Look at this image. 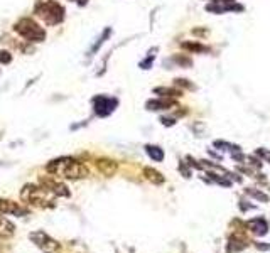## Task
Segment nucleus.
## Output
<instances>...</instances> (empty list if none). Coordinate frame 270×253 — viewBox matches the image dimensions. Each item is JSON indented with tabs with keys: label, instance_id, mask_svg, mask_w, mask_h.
Segmentation results:
<instances>
[{
	"label": "nucleus",
	"instance_id": "1",
	"mask_svg": "<svg viewBox=\"0 0 270 253\" xmlns=\"http://www.w3.org/2000/svg\"><path fill=\"white\" fill-rule=\"evenodd\" d=\"M46 169L47 172L66 179H83L88 176V169L73 157H61V159L52 161L46 166Z\"/></svg>",
	"mask_w": 270,
	"mask_h": 253
},
{
	"label": "nucleus",
	"instance_id": "2",
	"mask_svg": "<svg viewBox=\"0 0 270 253\" xmlns=\"http://www.w3.org/2000/svg\"><path fill=\"white\" fill-rule=\"evenodd\" d=\"M34 14L44 20L47 25L61 24L66 17L65 7L59 2H56V0H38L34 4Z\"/></svg>",
	"mask_w": 270,
	"mask_h": 253
},
{
	"label": "nucleus",
	"instance_id": "3",
	"mask_svg": "<svg viewBox=\"0 0 270 253\" xmlns=\"http://www.w3.org/2000/svg\"><path fill=\"white\" fill-rule=\"evenodd\" d=\"M20 198L24 201H27L33 206L38 208H49L52 206V199H54V194H52L49 189L44 186H33V184H27L22 191H20Z\"/></svg>",
	"mask_w": 270,
	"mask_h": 253
},
{
	"label": "nucleus",
	"instance_id": "4",
	"mask_svg": "<svg viewBox=\"0 0 270 253\" xmlns=\"http://www.w3.org/2000/svg\"><path fill=\"white\" fill-rule=\"evenodd\" d=\"M14 30L19 36H22L24 39H27L29 42H42L46 39V30L41 27L38 22H34L33 19H20L15 22Z\"/></svg>",
	"mask_w": 270,
	"mask_h": 253
},
{
	"label": "nucleus",
	"instance_id": "5",
	"mask_svg": "<svg viewBox=\"0 0 270 253\" xmlns=\"http://www.w3.org/2000/svg\"><path fill=\"white\" fill-rule=\"evenodd\" d=\"M92 105L97 117H108L115 112V108L118 107V100L107 97V94H97L92 98Z\"/></svg>",
	"mask_w": 270,
	"mask_h": 253
},
{
	"label": "nucleus",
	"instance_id": "6",
	"mask_svg": "<svg viewBox=\"0 0 270 253\" xmlns=\"http://www.w3.org/2000/svg\"><path fill=\"white\" fill-rule=\"evenodd\" d=\"M31 240L34 241L39 248L44 253H59L61 246L56 240H52L51 236H47L44 231H38V233H31Z\"/></svg>",
	"mask_w": 270,
	"mask_h": 253
},
{
	"label": "nucleus",
	"instance_id": "7",
	"mask_svg": "<svg viewBox=\"0 0 270 253\" xmlns=\"http://www.w3.org/2000/svg\"><path fill=\"white\" fill-rule=\"evenodd\" d=\"M248 243H250V241L247 240L245 235H242V233H233V235L230 236V240H228V246H226V251H228V253L240 251V250H243V248H247Z\"/></svg>",
	"mask_w": 270,
	"mask_h": 253
},
{
	"label": "nucleus",
	"instance_id": "8",
	"mask_svg": "<svg viewBox=\"0 0 270 253\" xmlns=\"http://www.w3.org/2000/svg\"><path fill=\"white\" fill-rule=\"evenodd\" d=\"M245 228L250 230L252 233L257 235V236H263V235L268 233V223L263 218H253L250 221H247Z\"/></svg>",
	"mask_w": 270,
	"mask_h": 253
},
{
	"label": "nucleus",
	"instance_id": "9",
	"mask_svg": "<svg viewBox=\"0 0 270 253\" xmlns=\"http://www.w3.org/2000/svg\"><path fill=\"white\" fill-rule=\"evenodd\" d=\"M0 213L4 214H14V216H22L27 214V211L24 208H20L17 203L7 201V199H0Z\"/></svg>",
	"mask_w": 270,
	"mask_h": 253
},
{
	"label": "nucleus",
	"instance_id": "10",
	"mask_svg": "<svg viewBox=\"0 0 270 253\" xmlns=\"http://www.w3.org/2000/svg\"><path fill=\"white\" fill-rule=\"evenodd\" d=\"M176 102H174L172 98H159V100H149V102L145 103L147 110H151V112H157V110H169L172 108Z\"/></svg>",
	"mask_w": 270,
	"mask_h": 253
},
{
	"label": "nucleus",
	"instance_id": "11",
	"mask_svg": "<svg viewBox=\"0 0 270 253\" xmlns=\"http://www.w3.org/2000/svg\"><path fill=\"white\" fill-rule=\"evenodd\" d=\"M42 184H44V187L49 189L54 196H70V191H68V187L65 184H59V182L52 181V179H42Z\"/></svg>",
	"mask_w": 270,
	"mask_h": 253
},
{
	"label": "nucleus",
	"instance_id": "12",
	"mask_svg": "<svg viewBox=\"0 0 270 253\" xmlns=\"http://www.w3.org/2000/svg\"><path fill=\"white\" fill-rule=\"evenodd\" d=\"M110 36H112V27H107L102 34H100V38H98L97 42H95V44L92 46V49L88 51V54H86V56H88V57H92V56L97 54V52L100 51V47H102V46L105 44V42H107V39L110 38Z\"/></svg>",
	"mask_w": 270,
	"mask_h": 253
},
{
	"label": "nucleus",
	"instance_id": "13",
	"mask_svg": "<svg viewBox=\"0 0 270 253\" xmlns=\"http://www.w3.org/2000/svg\"><path fill=\"white\" fill-rule=\"evenodd\" d=\"M97 167H98L100 172L105 174V176H112V174L116 171V162L110 161V159H98Z\"/></svg>",
	"mask_w": 270,
	"mask_h": 253
},
{
	"label": "nucleus",
	"instance_id": "14",
	"mask_svg": "<svg viewBox=\"0 0 270 253\" xmlns=\"http://www.w3.org/2000/svg\"><path fill=\"white\" fill-rule=\"evenodd\" d=\"M154 93L159 94V97H164V98H177V97H183V91H181V89H174V88H167V86L154 88Z\"/></svg>",
	"mask_w": 270,
	"mask_h": 253
},
{
	"label": "nucleus",
	"instance_id": "15",
	"mask_svg": "<svg viewBox=\"0 0 270 253\" xmlns=\"http://www.w3.org/2000/svg\"><path fill=\"white\" fill-rule=\"evenodd\" d=\"M145 152H147V155H149L152 161H156V162H162L164 161V150L161 149V147L145 145Z\"/></svg>",
	"mask_w": 270,
	"mask_h": 253
},
{
	"label": "nucleus",
	"instance_id": "16",
	"mask_svg": "<svg viewBox=\"0 0 270 253\" xmlns=\"http://www.w3.org/2000/svg\"><path fill=\"white\" fill-rule=\"evenodd\" d=\"M183 49H186L189 52H208L209 47H206L204 44H201V42H196V41H189V42H183Z\"/></svg>",
	"mask_w": 270,
	"mask_h": 253
},
{
	"label": "nucleus",
	"instance_id": "17",
	"mask_svg": "<svg viewBox=\"0 0 270 253\" xmlns=\"http://www.w3.org/2000/svg\"><path fill=\"white\" fill-rule=\"evenodd\" d=\"M144 176H145L147 179H149L151 182H154V184H162V182H164L162 174H161V172H157L156 169L145 167V169H144Z\"/></svg>",
	"mask_w": 270,
	"mask_h": 253
},
{
	"label": "nucleus",
	"instance_id": "18",
	"mask_svg": "<svg viewBox=\"0 0 270 253\" xmlns=\"http://www.w3.org/2000/svg\"><path fill=\"white\" fill-rule=\"evenodd\" d=\"M14 235V225L9 223L7 219L0 218V236H12Z\"/></svg>",
	"mask_w": 270,
	"mask_h": 253
},
{
	"label": "nucleus",
	"instance_id": "19",
	"mask_svg": "<svg viewBox=\"0 0 270 253\" xmlns=\"http://www.w3.org/2000/svg\"><path fill=\"white\" fill-rule=\"evenodd\" d=\"M247 194L248 196H252V198H255L258 199L260 203H267L268 201V196L265 193H262V191H258V189H253V187H248L247 189Z\"/></svg>",
	"mask_w": 270,
	"mask_h": 253
},
{
	"label": "nucleus",
	"instance_id": "20",
	"mask_svg": "<svg viewBox=\"0 0 270 253\" xmlns=\"http://www.w3.org/2000/svg\"><path fill=\"white\" fill-rule=\"evenodd\" d=\"M172 61L174 62H177L179 66H183V68H189V66H193V61L189 59L188 56H184V54H176L172 57Z\"/></svg>",
	"mask_w": 270,
	"mask_h": 253
},
{
	"label": "nucleus",
	"instance_id": "21",
	"mask_svg": "<svg viewBox=\"0 0 270 253\" xmlns=\"http://www.w3.org/2000/svg\"><path fill=\"white\" fill-rule=\"evenodd\" d=\"M174 84H176V86H181V88H186V89H196L194 84L189 80H184V78H176V80H174Z\"/></svg>",
	"mask_w": 270,
	"mask_h": 253
},
{
	"label": "nucleus",
	"instance_id": "22",
	"mask_svg": "<svg viewBox=\"0 0 270 253\" xmlns=\"http://www.w3.org/2000/svg\"><path fill=\"white\" fill-rule=\"evenodd\" d=\"M154 57H156L154 54H149V56H147L145 59L140 62V68H142V70H151L152 62H154Z\"/></svg>",
	"mask_w": 270,
	"mask_h": 253
},
{
	"label": "nucleus",
	"instance_id": "23",
	"mask_svg": "<svg viewBox=\"0 0 270 253\" xmlns=\"http://www.w3.org/2000/svg\"><path fill=\"white\" fill-rule=\"evenodd\" d=\"M10 61H12L10 52L9 51H0V62H2V65H9Z\"/></svg>",
	"mask_w": 270,
	"mask_h": 253
},
{
	"label": "nucleus",
	"instance_id": "24",
	"mask_svg": "<svg viewBox=\"0 0 270 253\" xmlns=\"http://www.w3.org/2000/svg\"><path fill=\"white\" fill-rule=\"evenodd\" d=\"M255 155H257V157H262L263 161H268V162H270V152L265 150V149H257V150H255Z\"/></svg>",
	"mask_w": 270,
	"mask_h": 253
},
{
	"label": "nucleus",
	"instance_id": "25",
	"mask_svg": "<svg viewBox=\"0 0 270 253\" xmlns=\"http://www.w3.org/2000/svg\"><path fill=\"white\" fill-rule=\"evenodd\" d=\"M161 122L164 123V125H174V123H176V120H174V118H166V117H164V118H161Z\"/></svg>",
	"mask_w": 270,
	"mask_h": 253
},
{
	"label": "nucleus",
	"instance_id": "26",
	"mask_svg": "<svg viewBox=\"0 0 270 253\" xmlns=\"http://www.w3.org/2000/svg\"><path fill=\"white\" fill-rule=\"evenodd\" d=\"M255 246L258 250H268L270 248V245H263V243H255Z\"/></svg>",
	"mask_w": 270,
	"mask_h": 253
},
{
	"label": "nucleus",
	"instance_id": "27",
	"mask_svg": "<svg viewBox=\"0 0 270 253\" xmlns=\"http://www.w3.org/2000/svg\"><path fill=\"white\" fill-rule=\"evenodd\" d=\"M71 2H76L78 5H81V7H83V5H86L89 0H71Z\"/></svg>",
	"mask_w": 270,
	"mask_h": 253
}]
</instances>
